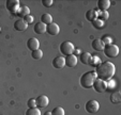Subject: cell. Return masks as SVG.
Masks as SVG:
<instances>
[{"instance_id":"cell-1","label":"cell","mask_w":121,"mask_h":115,"mask_svg":"<svg viewBox=\"0 0 121 115\" xmlns=\"http://www.w3.org/2000/svg\"><path fill=\"white\" fill-rule=\"evenodd\" d=\"M116 71V67L115 65L109 61L106 62H101L98 66L95 67V75L96 77H99V79H102L104 81L110 80L112 77L115 75Z\"/></svg>"},{"instance_id":"cell-2","label":"cell","mask_w":121,"mask_h":115,"mask_svg":"<svg viewBox=\"0 0 121 115\" xmlns=\"http://www.w3.org/2000/svg\"><path fill=\"white\" fill-rule=\"evenodd\" d=\"M96 79V75L94 71H87L82 74V76L80 77V85L84 88H90L93 85V82Z\"/></svg>"},{"instance_id":"cell-3","label":"cell","mask_w":121,"mask_h":115,"mask_svg":"<svg viewBox=\"0 0 121 115\" xmlns=\"http://www.w3.org/2000/svg\"><path fill=\"white\" fill-rule=\"evenodd\" d=\"M74 50H75L74 45L69 41L63 42V43H61V45H60V52H61L63 56H70V54H73Z\"/></svg>"},{"instance_id":"cell-4","label":"cell","mask_w":121,"mask_h":115,"mask_svg":"<svg viewBox=\"0 0 121 115\" xmlns=\"http://www.w3.org/2000/svg\"><path fill=\"white\" fill-rule=\"evenodd\" d=\"M104 53H105L106 56L108 58H116L119 54V48L117 45H114V44H110V45H106L104 47Z\"/></svg>"},{"instance_id":"cell-5","label":"cell","mask_w":121,"mask_h":115,"mask_svg":"<svg viewBox=\"0 0 121 115\" xmlns=\"http://www.w3.org/2000/svg\"><path fill=\"white\" fill-rule=\"evenodd\" d=\"M93 88L95 90V92L98 93H104L105 91H107V81H104L102 79H98L96 78L95 81L93 82Z\"/></svg>"},{"instance_id":"cell-6","label":"cell","mask_w":121,"mask_h":115,"mask_svg":"<svg viewBox=\"0 0 121 115\" xmlns=\"http://www.w3.org/2000/svg\"><path fill=\"white\" fill-rule=\"evenodd\" d=\"M99 109H100V103L94 99L89 100V101H87V103H86V111H87L88 113H90V114L96 113L99 111Z\"/></svg>"},{"instance_id":"cell-7","label":"cell","mask_w":121,"mask_h":115,"mask_svg":"<svg viewBox=\"0 0 121 115\" xmlns=\"http://www.w3.org/2000/svg\"><path fill=\"white\" fill-rule=\"evenodd\" d=\"M19 7H21V3L18 0H8L7 1V9L13 14H17Z\"/></svg>"},{"instance_id":"cell-8","label":"cell","mask_w":121,"mask_h":115,"mask_svg":"<svg viewBox=\"0 0 121 115\" xmlns=\"http://www.w3.org/2000/svg\"><path fill=\"white\" fill-rule=\"evenodd\" d=\"M35 102H37L38 108H46L48 106V103H49V99L45 95H41L35 99Z\"/></svg>"},{"instance_id":"cell-9","label":"cell","mask_w":121,"mask_h":115,"mask_svg":"<svg viewBox=\"0 0 121 115\" xmlns=\"http://www.w3.org/2000/svg\"><path fill=\"white\" fill-rule=\"evenodd\" d=\"M53 66L55 68H57V69H61V68H63L64 66H65V60H64V58L62 56H56L55 59L53 60Z\"/></svg>"},{"instance_id":"cell-10","label":"cell","mask_w":121,"mask_h":115,"mask_svg":"<svg viewBox=\"0 0 121 115\" xmlns=\"http://www.w3.org/2000/svg\"><path fill=\"white\" fill-rule=\"evenodd\" d=\"M46 32H47L49 35H57V34L60 32V28L57 24L52 23V24L46 26Z\"/></svg>"},{"instance_id":"cell-11","label":"cell","mask_w":121,"mask_h":115,"mask_svg":"<svg viewBox=\"0 0 121 115\" xmlns=\"http://www.w3.org/2000/svg\"><path fill=\"white\" fill-rule=\"evenodd\" d=\"M39 47H40V42L38 41V38L31 37L27 41V48L29 50H31V51L39 49Z\"/></svg>"},{"instance_id":"cell-12","label":"cell","mask_w":121,"mask_h":115,"mask_svg":"<svg viewBox=\"0 0 121 115\" xmlns=\"http://www.w3.org/2000/svg\"><path fill=\"white\" fill-rule=\"evenodd\" d=\"M27 28H28L27 23L24 19H22V18L14 23V29L16 31H25V30H27Z\"/></svg>"},{"instance_id":"cell-13","label":"cell","mask_w":121,"mask_h":115,"mask_svg":"<svg viewBox=\"0 0 121 115\" xmlns=\"http://www.w3.org/2000/svg\"><path fill=\"white\" fill-rule=\"evenodd\" d=\"M65 65L68 66V67H75L76 64H77V56H74V54H70V56H68L65 58Z\"/></svg>"},{"instance_id":"cell-14","label":"cell","mask_w":121,"mask_h":115,"mask_svg":"<svg viewBox=\"0 0 121 115\" xmlns=\"http://www.w3.org/2000/svg\"><path fill=\"white\" fill-rule=\"evenodd\" d=\"M91 46L94 50H96V51H103V50H104V47H105L104 43H103L102 40H100V38H95V40H93Z\"/></svg>"},{"instance_id":"cell-15","label":"cell","mask_w":121,"mask_h":115,"mask_svg":"<svg viewBox=\"0 0 121 115\" xmlns=\"http://www.w3.org/2000/svg\"><path fill=\"white\" fill-rule=\"evenodd\" d=\"M91 58H92V56L89 52H82V53L79 54V61L82 62V64H85V65H89Z\"/></svg>"},{"instance_id":"cell-16","label":"cell","mask_w":121,"mask_h":115,"mask_svg":"<svg viewBox=\"0 0 121 115\" xmlns=\"http://www.w3.org/2000/svg\"><path fill=\"white\" fill-rule=\"evenodd\" d=\"M16 15H18L19 17L23 19L25 16L30 15V9L27 7V5H21V7H19L18 12H17V14H16Z\"/></svg>"},{"instance_id":"cell-17","label":"cell","mask_w":121,"mask_h":115,"mask_svg":"<svg viewBox=\"0 0 121 115\" xmlns=\"http://www.w3.org/2000/svg\"><path fill=\"white\" fill-rule=\"evenodd\" d=\"M33 31L35 32L37 34H44L46 32V25H44L43 23H41V21H40V23L35 24Z\"/></svg>"},{"instance_id":"cell-18","label":"cell","mask_w":121,"mask_h":115,"mask_svg":"<svg viewBox=\"0 0 121 115\" xmlns=\"http://www.w3.org/2000/svg\"><path fill=\"white\" fill-rule=\"evenodd\" d=\"M110 7L109 0H99L98 1V8L100 11H107V9Z\"/></svg>"},{"instance_id":"cell-19","label":"cell","mask_w":121,"mask_h":115,"mask_svg":"<svg viewBox=\"0 0 121 115\" xmlns=\"http://www.w3.org/2000/svg\"><path fill=\"white\" fill-rule=\"evenodd\" d=\"M86 18H87V20L89 21H94L98 18V11L96 10H89V11L86 13Z\"/></svg>"},{"instance_id":"cell-20","label":"cell","mask_w":121,"mask_h":115,"mask_svg":"<svg viewBox=\"0 0 121 115\" xmlns=\"http://www.w3.org/2000/svg\"><path fill=\"white\" fill-rule=\"evenodd\" d=\"M41 23H43L44 25H49V24L53 23V16L48 13H45L41 16Z\"/></svg>"},{"instance_id":"cell-21","label":"cell","mask_w":121,"mask_h":115,"mask_svg":"<svg viewBox=\"0 0 121 115\" xmlns=\"http://www.w3.org/2000/svg\"><path fill=\"white\" fill-rule=\"evenodd\" d=\"M110 101L112 103H120L121 102V95L120 92H115L110 95Z\"/></svg>"},{"instance_id":"cell-22","label":"cell","mask_w":121,"mask_h":115,"mask_svg":"<svg viewBox=\"0 0 121 115\" xmlns=\"http://www.w3.org/2000/svg\"><path fill=\"white\" fill-rule=\"evenodd\" d=\"M98 18L102 21H105L109 18V14H108L107 11H100L98 12Z\"/></svg>"},{"instance_id":"cell-23","label":"cell","mask_w":121,"mask_h":115,"mask_svg":"<svg viewBox=\"0 0 121 115\" xmlns=\"http://www.w3.org/2000/svg\"><path fill=\"white\" fill-rule=\"evenodd\" d=\"M31 56H32V59H34V60H40V59H42V56H43V51H42L41 49L34 50V51H32Z\"/></svg>"},{"instance_id":"cell-24","label":"cell","mask_w":121,"mask_h":115,"mask_svg":"<svg viewBox=\"0 0 121 115\" xmlns=\"http://www.w3.org/2000/svg\"><path fill=\"white\" fill-rule=\"evenodd\" d=\"M26 115H41V111L39 108H28L26 111Z\"/></svg>"},{"instance_id":"cell-25","label":"cell","mask_w":121,"mask_h":115,"mask_svg":"<svg viewBox=\"0 0 121 115\" xmlns=\"http://www.w3.org/2000/svg\"><path fill=\"white\" fill-rule=\"evenodd\" d=\"M100 63H101V59H100V58H99L98 56H92L91 60H90L89 65L93 66V67H96V66H98Z\"/></svg>"},{"instance_id":"cell-26","label":"cell","mask_w":121,"mask_h":115,"mask_svg":"<svg viewBox=\"0 0 121 115\" xmlns=\"http://www.w3.org/2000/svg\"><path fill=\"white\" fill-rule=\"evenodd\" d=\"M52 115H64V110L61 107H56V108L52 111Z\"/></svg>"},{"instance_id":"cell-27","label":"cell","mask_w":121,"mask_h":115,"mask_svg":"<svg viewBox=\"0 0 121 115\" xmlns=\"http://www.w3.org/2000/svg\"><path fill=\"white\" fill-rule=\"evenodd\" d=\"M92 25H93L96 29H101V28L104 26V21L100 20V19H95L94 21H92Z\"/></svg>"},{"instance_id":"cell-28","label":"cell","mask_w":121,"mask_h":115,"mask_svg":"<svg viewBox=\"0 0 121 115\" xmlns=\"http://www.w3.org/2000/svg\"><path fill=\"white\" fill-rule=\"evenodd\" d=\"M27 107L28 108H37V102H35V99L30 98V99L27 101Z\"/></svg>"},{"instance_id":"cell-29","label":"cell","mask_w":121,"mask_h":115,"mask_svg":"<svg viewBox=\"0 0 121 115\" xmlns=\"http://www.w3.org/2000/svg\"><path fill=\"white\" fill-rule=\"evenodd\" d=\"M102 42L104 43V45H110V44L112 43V38L110 37V36H104V37L102 38Z\"/></svg>"},{"instance_id":"cell-30","label":"cell","mask_w":121,"mask_h":115,"mask_svg":"<svg viewBox=\"0 0 121 115\" xmlns=\"http://www.w3.org/2000/svg\"><path fill=\"white\" fill-rule=\"evenodd\" d=\"M23 19L26 21V23H27V25H30V24H32V23H33V20H34V18H33V16H32V15L25 16Z\"/></svg>"},{"instance_id":"cell-31","label":"cell","mask_w":121,"mask_h":115,"mask_svg":"<svg viewBox=\"0 0 121 115\" xmlns=\"http://www.w3.org/2000/svg\"><path fill=\"white\" fill-rule=\"evenodd\" d=\"M53 3H54L53 0H42V4H43L44 7H46V8L52 7V5H53Z\"/></svg>"},{"instance_id":"cell-32","label":"cell","mask_w":121,"mask_h":115,"mask_svg":"<svg viewBox=\"0 0 121 115\" xmlns=\"http://www.w3.org/2000/svg\"><path fill=\"white\" fill-rule=\"evenodd\" d=\"M114 85H115L114 80H109V82L107 83V90H108V88H112V87H114Z\"/></svg>"},{"instance_id":"cell-33","label":"cell","mask_w":121,"mask_h":115,"mask_svg":"<svg viewBox=\"0 0 121 115\" xmlns=\"http://www.w3.org/2000/svg\"><path fill=\"white\" fill-rule=\"evenodd\" d=\"M74 52H75V54H74V56H78V54H80V53H82L79 49H75V50H74Z\"/></svg>"},{"instance_id":"cell-34","label":"cell","mask_w":121,"mask_h":115,"mask_svg":"<svg viewBox=\"0 0 121 115\" xmlns=\"http://www.w3.org/2000/svg\"><path fill=\"white\" fill-rule=\"evenodd\" d=\"M44 115H52V112H46Z\"/></svg>"},{"instance_id":"cell-35","label":"cell","mask_w":121,"mask_h":115,"mask_svg":"<svg viewBox=\"0 0 121 115\" xmlns=\"http://www.w3.org/2000/svg\"><path fill=\"white\" fill-rule=\"evenodd\" d=\"M0 32H1V28H0Z\"/></svg>"}]
</instances>
